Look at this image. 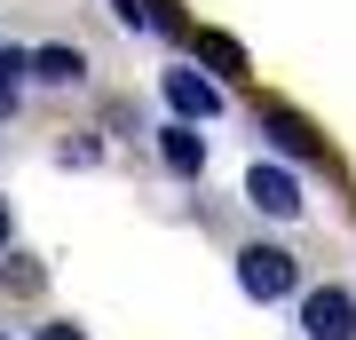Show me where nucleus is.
Listing matches in <instances>:
<instances>
[{"label": "nucleus", "instance_id": "ddd939ff", "mask_svg": "<svg viewBox=\"0 0 356 340\" xmlns=\"http://www.w3.org/2000/svg\"><path fill=\"white\" fill-rule=\"evenodd\" d=\"M8 238H16V214H8V198H0V253H8Z\"/></svg>", "mask_w": 356, "mask_h": 340}, {"label": "nucleus", "instance_id": "f8f14e48", "mask_svg": "<svg viewBox=\"0 0 356 340\" xmlns=\"http://www.w3.org/2000/svg\"><path fill=\"white\" fill-rule=\"evenodd\" d=\"M40 340H88L79 325H40Z\"/></svg>", "mask_w": 356, "mask_h": 340}, {"label": "nucleus", "instance_id": "9b49d317", "mask_svg": "<svg viewBox=\"0 0 356 340\" xmlns=\"http://www.w3.org/2000/svg\"><path fill=\"white\" fill-rule=\"evenodd\" d=\"M111 16H119L127 32H143V24H151V8H143V0H111Z\"/></svg>", "mask_w": 356, "mask_h": 340}, {"label": "nucleus", "instance_id": "6e6552de", "mask_svg": "<svg viewBox=\"0 0 356 340\" xmlns=\"http://www.w3.org/2000/svg\"><path fill=\"white\" fill-rule=\"evenodd\" d=\"M198 56L214 63V72H245V56H238V40H222V32H198Z\"/></svg>", "mask_w": 356, "mask_h": 340}, {"label": "nucleus", "instance_id": "20e7f679", "mask_svg": "<svg viewBox=\"0 0 356 340\" xmlns=\"http://www.w3.org/2000/svg\"><path fill=\"white\" fill-rule=\"evenodd\" d=\"M166 103H175V119H182V127H198V119H214V111H222V88H214V79H198L191 63H175V72H166Z\"/></svg>", "mask_w": 356, "mask_h": 340}, {"label": "nucleus", "instance_id": "f03ea898", "mask_svg": "<svg viewBox=\"0 0 356 340\" xmlns=\"http://www.w3.org/2000/svg\"><path fill=\"white\" fill-rule=\"evenodd\" d=\"M301 340H356V293L348 285L301 293Z\"/></svg>", "mask_w": 356, "mask_h": 340}, {"label": "nucleus", "instance_id": "7ed1b4c3", "mask_svg": "<svg viewBox=\"0 0 356 340\" xmlns=\"http://www.w3.org/2000/svg\"><path fill=\"white\" fill-rule=\"evenodd\" d=\"M245 206L254 214H269V222H301V175H285V166H269V159H254V175H245Z\"/></svg>", "mask_w": 356, "mask_h": 340}, {"label": "nucleus", "instance_id": "39448f33", "mask_svg": "<svg viewBox=\"0 0 356 340\" xmlns=\"http://www.w3.org/2000/svg\"><path fill=\"white\" fill-rule=\"evenodd\" d=\"M261 135L277 143V151H293V159H325V135H309L285 103H261Z\"/></svg>", "mask_w": 356, "mask_h": 340}, {"label": "nucleus", "instance_id": "1a4fd4ad", "mask_svg": "<svg viewBox=\"0 0 356 340\" xmlns=\"http://www.w3.org/2000/svg\"><path fill=\"white\" fill-rule=\"evenodd\" d=\"M24 88V48H0V95Z\"/></svg>", "mask_w": 356, "mask_h": 340}, {"label": "nucleus", "instance_id": "9d476101", "mask_svg": "<svg viewBox=\"0 0 356 340\" xmlns=\"http://www.w3.org/2000/svg\"><path fill=\"white\" fill-rule=\"evenodd\" d=\"M0 285H8V293H40V269H32V261H8V269H0Z\"/></svg>", "mask_w": 356, "mask_h": 340}, {"label": "nucleus", "instance_id": "0eeeda50", "mask_svg": "<svg viewBox=\"0 0 356 340\" xmlns=\"http://www.w3.org/2000/svg\"><path fill=\"white\" fill-rule=\"evenodd\" d=\"M24 79H48V88H79V79H88V56H79V48H40V56H24Z\"/></svg>", "mask_w": 356, "mask_h": 340}, {"label": "nucleus", "instance_id": "423d86ee", "mask_svg": "<svg viewBox=\"0 0 356 340\" xmlns=\"http://www.w3.org/2000/svg\"><path fill=\"white\" fill-rule=\"evenodd\" d=\"M159 159H166V175H182V182H191V175H206V143H198V127H159Z\"/></svg>", "mask_w": 356, "mask_h": 340}, {"label": "nucleus", "instance_id": "f257e3e1", "mask_svg": "<svg viewBox=\"0 0 356 340\" xmlns=\"http://www.w3.org/2000/svg\"><path fill=\"white\" fill-rule=\"evenodd\" d=\"M301 285V261H293L285 245H238V293L245 301H285V293Z\"/></svg>", "mask_w": 356, "mask_h": 340}, {"label": "nucleus", "instance_id": "4468645a", "mask_svg": "<svg viewBox=\"0 0 356 340\" xmlns=\"http://www.w3.org/2000/svg\"><path fill=\"white\" fill-rule=\"evenodd\" d=\"M0 340H8V332H0Z\"/></svg>", "mask_w": 356, "mask_h": 340}]
</instances>
